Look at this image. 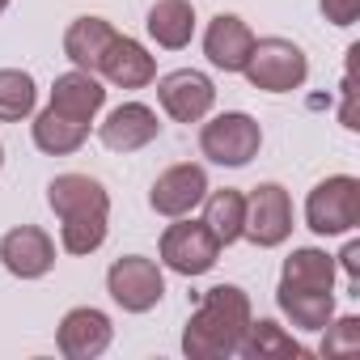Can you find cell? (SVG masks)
Instances as JSON below:
<instances>
[{"label": "cell", "mask_w": 360, "mask_h": 360, "mask_svg": "<svg viewBox=\"0 0 360 360\" xmlns=\"http://www.w3.org/2000/svg\"><path fill=\"white\" fill-rule=\"evenodd\" d=\"M250 326V297L238 284H217L200 297L195 314L183 330V352L191 360H225L242 347V335Z\"/></svg>", "instance_id": "6da1fadb"}, {"label": "cell", "mask_w": 360, "mask_h": 360, "mask_svg": "<svg viewBox=\"0 0 360 360\" xmlns=\"http://www.w3.org/2000/svg\"><path fill=\"white\" fill-rule=\"evenodd\" d=\"M246 81L263 94H292L309 77V60L292 39H255L246 60Z\"/></svg>", "instance_id": "7a4b0ae2"}, {"label": "cell", "mask_w": 360, "mask_h": 360, "mask_svg": "<svg viewBox=\"0 0 360 360\" xmlns=\"http://www.w3.org/2000/svg\"><path fill=\"white\" fill-rule=\"evenodd\" d=\"M305 225L318 238H339L360 225V183L352 174H330L305 200Z\"/></svg>", "instance_id": "3957f363"}, {"label": "cell", "mask_w": 360, "mask_h": 360, "mask_svg": "<svg viewBox=\"0 0 360 360\" xmlns=\"http://www.w3.org/2000/svg\"><path fill=\"white\" fill-rule=\"evenodd\" d=\"M259 148H263V127L246 110H225V115H217L212 123L200 127V153L217 165L242 169L259 157Z\"/></svg>", "instance_id": "277c9868"}, {"label": "cell", "mask_w": 360, "mask_h": 360, "mask_svg": "<svg viewBox=\"0 0 360 360\" xmlns=\"http://www.w3.org/2000/svg\"><path fill=\"white\" fill-rule=\"evenodd\" d=\"M221 259V242L204 221H183L174 217V225L161 233V263L178 276H204Z\"/></svg>", "instance_id": "5b68a950"}, {"label": "cell", "mask_w": 360, "mask_h": 360, "mask_svg": "<svg viewBox=\"0 0 360 360\" xmlns=\"http://www.w3.org/2000/svg\"><path fill=\"white\" fill-rule=\"evenodd\" d=\"M106 292L115 297V305H123L127 314H148L153 305H161L165 297V276L153 259L144 255H123L110 263L106 271Z\"/></svg>", "instance_id": "8992f818"}, {"label": "cell", "mask_w": 360, "mask_h": 360, "mask_svg": "<svg viewBox=\"0 0 360 360\" xmlns=\"http://www.w3.org/2000/svg\"><path fill=\"white\" fill-rule=\"evenodd\" d=\"M292 233V200L280 183H259L246 195V221H242V238L271 250L284 246Z\"/></svg>", "instance_id": "52a82bcc"}, {"label": "cell", "mask_w": 360, "mask_h": 360, "mask_svg": "<svg viewBox=\"0 0 360 360\" xmlns=\"http://www.w3.org/2000/svg\"><path fill=\"white\" fill-rule=\"evenodd\" d=\"M157 102L174 123H200L217 102V85L200 68H178L157 81Z\"/></svg>", "instance_id": "ba28073f"}, {"label": "cell", "mask_w": 360, "mask_h": 360, "mask_svg": "<svg viewBox=\"0 0 360 360\" xmlns=\"http://www.w3.org/2000/svg\"><path fill=\"white\" fill-rule=\"evenodd\" d=\"M204 195H208V174H204V165L183 161V165H169L165 174H157V183L148 191V208L157 217H169L174 221V217L195 212L204 204Z\"/></svg>", "instance_id": "9c48e42d"}, {"label": "cell", "mask_w": 360, "mask_h": 360, "mask_svg": "<svg viewBox=\"0 0 360 360\" xmlns=\"http://www.w3.org/2000/svg\"><path fill=\"white\" fill-rule=\"evenodd\" d=\"M0 263L18 280H39L56 267V242L39 225H18L0 238Z\"/></svg>", "instance_id": "30bf717a"}, {"label": "cell", "mask_w": 360, "mask_h": 360, "mask_svg": "<svg viewBox=\"0 0 360 360\" xmlns=\"http://www.w3.org/2000/svg\"><path fill=\"white\" fill-rule=\"evenodd\" d=\"M110 335H115V326H110V318L102 309L77 305V309L64 314V322L56 330V343H60V352L68 360H94V356H102L110 347Z\"/></svg>", "instance_id": "8fae6325"}, {"label": "cell", "mask_w": 360, "mask_h": 360, "mask_svg": "<svg viewBox=\"0 0 360 360\" xmlns=\"http://www.w3.org/2000/svg\"><path fill=\"white\" fill-rule=\"evenodd\" d=\"M47 204L60 221L68 217H110V195L89 174H60L47 183Z\"/></svg>", "instance_id": "7c38bea8"}, {"label": "cell", "mask_w": 360, "mask_h": 360, "mask_svg": "<svg viewBox=\"0 0 360 360\" xmlns=\"http://www.w3.org/2000/svg\"><path fill=\"white\" fill-rule=\"evenodd\" d=\"M250 47H255V34L238 13H217L204 30V56L221 72H242L250 60Z\"/></svg>", "instance_id": "4fadbf2b"}, {"label": "cell", "mask_w": 360, "mask_h": 360, "mask_svg": "<svg viewBox=\"0 0 360 360\" xmlns=\"http://www.w3.org/2000/svg\"><path fill=\"white\" fill-rule=\"evenodd\" d=\"M157 131H161L157 110H148L144 102H123V106H115V110L106 115V123L98 127V136H102V144H106L110 153H136V148L153 144Z\"/></svg>", "instance_id": "5bb4252c"}, {"label": "cell", "mask_w": 360, "mask_h": 360, "mask_svg": "<svg viewBox=\"0 0 360 360\" xmlns=\"http://www.w3.org/2000/svg\"><path fill=\"white\" fill-rule=\"evenodd\" d=\"M98 72H102L110 85H119V89H144V85H153L157 64H153V56H148L136 39L119 34V39L110 43V51L102 56Z\"/></svg>", "instance_id": "9a60e30c"}, {"label": "cell", "mask_w": 360, "mask_h": 360, "mask_svg": "<svg viewBox=\"0 0 360 360\" xmlns=\"http://www.w3.org/2000/svg\"><path fill=\"white\" fill-rule=\"evenodd\" d=\"M102 102H106V89H102V81L94 72L77 68V72L56 77V85H51V110H60V115H68L77 123H94Z\"/></svg>", "instance_id": "2e32d148"}, {"label": "cell", "mask_w": 360, "mask_h": 360, "mask_svg": "<svg viewBox=\"0 0 360 360\" xmlns=\"http://www.w3.org/2000/svg\"><path fill=\"white\" fill-rule=\"evenodd\" d=\"M115 39H119V30L106 18H77L64 34V56L81 72H98V64H102V56L110 51Z\"/></svg>", "instance_id": "e0dca14e"}, {"label": "cell", "mask_w": 360, "mask_h": 360, "mask_svg": "<svg viewBox=\"0 0 360 360\" xmlns=\"http://www.w3.org/2000/svg\"><path fill=\"white\" fill-rule=\"evenodd\" d=\"M148 34L157 47L165 51H183L195 34V5L191 0H157V5L148 9Z\"/></svg>", "instance_id": "ac0fdd59"}, {"label": "cell", "mask_w": 360, "mask_h": 360, "mask_svg": "<svg viewBox=\"0 0 360 360\" xmlns=\"http://www.w3.org/2000/svg\"><path fill=\"white\" fill-rule=\"evenodd\" d=\"M246 360H305V347L271 318H250L246 335H242V347H238Z\"/></svg>", "instance_id": "d6986e66"}, {"label": "cell", "mask_w": 360, "mask_h": 360, "mask_svg": "<svg viewBox=\"0 0 360 360\" xmlns=\"http://www.w3.org/2000/svg\"><path fill=\"white\" fill-rule=\"evenodd\" d=\"M280 288H318V292H330L335 288V259L326 250H314V246L292 250L284 259Z\"/></svg>", "instance_id": "ffe728a7"}, {"label": "cell", "mask_w": 360, "mask_h": 360, "mask_svg": "<svg viewBox=\"0 0 360 360\" xmlns=\"http://www.w3.org/2000/svg\"><path fill=\"white\" fill-rule=\"evenodd\" d=\"M276 305L301 330H322L335 318V292H318V288H276Z\"/></svg>", "instance_id": "44dd1931"}, {"label": "cell", "mask_w": 360, "mask_h": 360, "mask_svg": "<svg viewBox=\"0 0 360 360\" xmlns=\"http://www.w3.org/2000/svg\"><path fill=\"white\" fill-rule=\"evenodd\" d=\"M242 221H246V195L233 187H221L212 195H204V225L212 229V238L221 246H233L242 238Z\"/></svg>", "instance_id": "7402d4cb"}, {"label": "cell", "mask_w": 360, "mask_h": 360, "mask_svg": "<svg viewBox=\"0 0 360 360\" xmlns=\"http://www.w3.org/2000/svg\"><path fill=\"white\" fill-rule=\"evenodd\" d=\"M85 136H89V123H77V119H68V115H60V110H51V106L34 119V144H39L43 153H51V157L77 153V148L85 144Z\"/></svg>", "instance_id": "603a6c76"}, {"label": "cell", "mask_w": 360, "mask_h": 360, "mask_svg": "<svg viewBox=\"0 0 360 360\" xmlns=\"http://www.w3.org/2000/svg\"><path fill=\"white\" fill-rule=\"evenodd\" d=\"M39 102V89H34V77L22 72V68H0V123H18L34 110Z\"/></svg>", "instance_id": "cb8c5ba5"}, {"label": "cell", "mask_w": 360, "mask_h": 360, "mask_svg": "<svg viewBox=\"0 0 360 360\" xmlns=\"http://www.w3.org/2000/svg\"><path fill=\"white\" fill-rule=\"evenodd\" d=\"M60 242L68 255H94L106 242V217H68L60 225Z\"/></svg>", "instance_id": "d4e9b609"}, {"label": "cell", "mask_w": 360, "mask_h": 360, "mask_svg": "<svg viewBox=\"0 0 360 360\" xmlns=\"http://www.w3.org/2000/svg\"><path fill=\"white\" fill-rule=\"evenodd\" d=\"M326 339H322V356H356L360 352V318L347 314L339 322H326L322 326Z\"/></svg>", "instance_id": "484cf974"}, {"label": "cell", "mask_w": 360, "mask_h": 360, "mask_svg": "<svg viewBox=\"0 0 360 360\" xmlns=\"http://www.w3.org/2000/svg\"><path fill=\"white\" fill-rule=\"evenodd\" d=\"M318 9L330 26H356L360 18V0H318Z\"/></svg>", "instance_id": "4316f807"}, {"label": "cell", "mask_w": 360, "mask_h": 360, "mask_svg": "<svg viewBox=\"0 0 360 360\" xmlns=\"http://www.w3.org/2000/svg\"><path fill=\"white\" fill-rule=\"evenodd\" d=\"M339 259H343V271H347V280H352V288H356V284H360V242H347Z\"/></svg>", "instance_id": "83f0119b"}, {"label": "cell", "mask_w": 360, "mask_h": 360, "mask_svg": "<svg viewBox=\"0 0 360 360\" xmlns=\"http://www.w3.org/2000/svg\"><path fill=\"white\" fill-rule=\"evenodd\" d=\"M5 9H9V0H0V13H5Z\"/></svg>", "instance_id": "f1b7e54d"}, {"label": "cell", "mask_w": 360, "mask_h": 360, "mask_svg": "<svg viewBox=\"0 0 360 360\" xmlns=\"http://www.w3.org/2000/svg\"><path fill=\"white\" fill-rule=\"evenodd\" d=\"M0 165H5V144H0Z\"/></svg>", "instance_id": "f546056e"}]
</instances>
